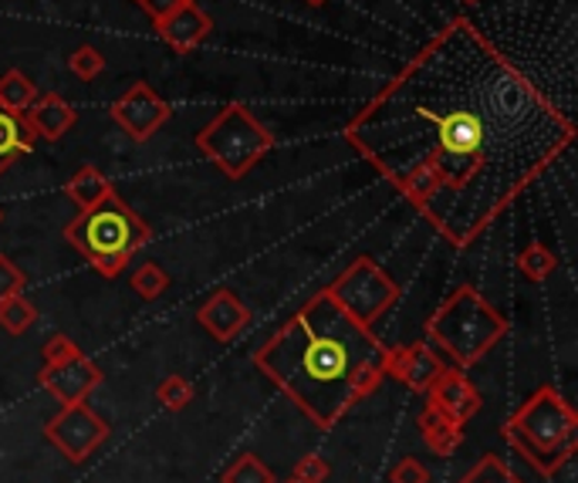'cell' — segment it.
I'll list each match as a JSON object with an SVG mask.
<instances>
[{
	"instance_id": "6da1fadb",
	"label": "cell",
	"mask_w": 578,
	"mask_h": 483,
	"mask_svg": "<svg viewBox=\"0 0 578 483\" xmlns=\"http://www.w3.org/2000/svg\"><path fill=\"white\" fill-rule=\"evenodd\" d=\"M349 145L467 248L575 142V125L467 18L447 21L346 125Z\"/></svg>"
},
{
	"instance_id": "7a4b0ae2",
	"label": "cell",
	"mask_w": 578,
	"mask_h": 483,
	"mask_svg": "<svg viewBox=\"0 0 578 483\" xmlns=\"http://www.w3.org/2000/svg\"><path fill=\"white\" fill-rule=\"evenodd\" d=\"M382 355L372 329L318 291L255 352V365L318 430H336L382 385Z\"/></svg>"
},
{
	"instance_id": "3957f363",
	"label": "cell",
	"mask_w": 578,
	"mask_h": 483,
	"mask_svg": "<svg viewBox=\"0 0 578 483\" xmlns=\"http://www.w3.org/2000/svg\"><path fill=\"white\" fill-rule=\"evenodd\" d=\"M501 433L531 470L555 476L575 453L578 416L555 385H538L505 420Z\"/></svg>"
},
{
	"instance_id": "277c9868",
	"label": "cell",
	"mask_w": 578,
	"mask_h": 483,
	"mask_svg": "<svg viewBox=\"0 0 578 483\" xmlns=\"http://www.w3.org/2000/svg\"><path fill=\"white\" fill-rule=\"evenodd\" d=\"M511 332V321L494 308L477 288L460 284L450 291L427 321V339L457 369H474L498 349Z\"/></svg>"
},
{
	"instance_id": "5b68a950",
	"label": "cell",
	"mask_w": 578,
	"mask_h": 483,
	"mask_svg": "<svg viewBox=\"0 0 578 483\" xmlns=\"http://www.w3.org/2000/svg\"><path fill=\"white\" fill-rule=\"evenodd\" d=\"M149 223L119 193L92 210H81V217L64 227V240L102 278H119L129 268V258L149 244Z\"/></svg>"
},
{
	"instance_id": "8992f818",
	"label": "cell",
	"mask_w": 578,
	"mask_h": 483,
	"mask_svg": "<svg viewBox=\"0 0 578 483\" xmlns=\"http://www.w3.org/2000/svg\"><path fill=\"white\" fill-rule=\"evenodd\" d=\"M193 142L227 180H243L275 149L271 129L261 125L255 112L240 102L217 109Z\"/></svg>"
},
{
	"instance_id": "52a82bcc",
	"label": "cell",
	"mask_w": 578,
	"mask_h": 483,
	"mask_svg": "<svg viewBox=\"0 0 578 483\" xmlns=\"http://www.w3.org/2000/svg\"><path fill=\"white\" fill-rule=\"evenodd\" d=\"M332 301L362 329H372L376 321L399 301V284L389 278V271L372 261L369 254L356 258L332 284L325 288Z\"/></svg>"
},
{
	"instance_id": "ba28073f",
	"label": "cell",
	"mask_w": 578,
	"mask_h": 483,
	"mask_svg": "<svg viewBox=\"0 0 578 483\" xmlns=\"http://www.w3.org/2000/svg\"><path fill=\"white\" fill-rule=\"evenodd\" d=\"M109 423L86 402H68L44 423V440L71 463H86L109 440Z\"/></svg>"
},
{
	"instance_id": "9c48e42d",
	"label": "cell",
	"mask_w": 578,
	"mask_h": 483,
	"mask_svg": "<svg viewBox=\"0 0 578 483\" xmlns=\"http://www.w3.org/2000/svg\"><path fill=\"white\" fill-rule=\"evenodd\" d=\"M112 122L132 139V142H149L162 125H167V119L173 115L170 102L162 99L152 85L146 82H132L109 109Z\"/></svg>"
},
{
	"instance_id": "30bf717a",
	"label": "cell",
	"mask_w": 578,
	"mask_h": 483,
	"mask_svg": "<svg viewBox=\"0 0 578 483\" xmlns=\"http://www.w3.org/2000/svg\"><path fill=\"white\" fill-rule=\"evenodd\" d=\"M102 379H106V372L86 352H78L54 365H41V372H38V382L61 402V406H68V402H86L92 395V389L102 385Z\"/></svg>"
},
{
	"instance_id": "8fae6325",
	"label": "cell",
	"mask_w": 578,
	"mask_h": 483,
	"mask_svg": "<svg viewBox=\"0 0 578 483\" xmlns=\"http://www.w3.org/2000/svg\"><path fill=\"white\" fill-rule=\"evenodd\" d=\"M444 372V355L434 352L430 342H412V345H399V349H386L382 355V375L396 379L399 385L427 395V389L434 385V379Z\"/></svg>"
},
{
	"instance_id": "7c38bea8",
	"label": "cell",
	"mask_w": 578,
	"mask_h": 483,
	"mask_svg": "<svg viewBox=\"0 0 578 483\" xmlns=\"http://www.w3.org/2000/svg\"><path fill=\"white\" fill-rule=\"evenodd\" d=\"M427 402L430 406H437L440 413H447L450 420H457V423H470L477 413H480V406H484V399H480V392H477V385L467 379V372L464 369H457V365H444V372L434 379V385L427 389Z\"/></svg>"
},
{
	"instance_id": "4fadbf2b",
	"label": "cell",
	"mask_w": 578,
	"mask_h": 483,
	"mask_svg": "<svg viewBox=\"0 0 578 483\" xmlns=\"http://www.w3.org/2000/svg\"><path fill=\"white\" fill-rule=\"evenodd\" d=\"M197 325L203 332H210L217 342H233L237 335L247 332V325H251V311H247V304L233 294V291H217L210 294L200 311H197Z\"/></svg>"
},
{
	"instance_id": "5bb4252c",
	"label": "cell",
	"mask_w": 578,
	"mask_h": 483,
	"mask_svg": "<svg viewBox=\"0 0 578 483\" xmlns=\"http://www.w3.org/2000/svg\"><path fill=\"white\" fill-rule=\"evenodd\" d=\"M78 122V112L71 109L68 99L48 92V95H38L31 102V109L21 115V125L34 135V139H44V142H58L61 135L71 132V125Z\"/></svg>"
},
{
	"instance_id": "9a60e30c",
	"label": "cell",
	"mask_w": 578,
	"mask_h": 483,
	"mask_svg": "<svg viewBox=\"0 0 578 483\" xmlns=\"http://www.w3.org/2000/svg\"><path fill=\"white\" fill-rule=\"evenodd\" d=\"M156 31H159V38L167 41L177 54H187V51L200 48L210 38L213 18L207 11H200L193 0H190V4H183L177 14H170L167 21H159Z\"/></svg>"
},
{
	"instance_id": "2e32d148",
	"label": "cell",
	"mask_w": 578,
	"mask_h": 483,
	"mask_svg": "<svg viewBox=\"0 0 578 483\" xmlns=\"http://www.w3.org/2000/svg\"><path fill=\"white\" fill-rule=\"evenodd\" d=\"M420 433L427 440V446L437 453V456H454L464 443V423L450 420L447 413H440L437 406H430L420 413Z\"/></svg>"
},
{
	"instance_id": "e0dca14e",
	"label": "cell",
	"mask_w": 578,
	"mask_h": 483,
	"mask_svg": "<svg viewBox=\"0 0 578 483\" xmlns=\"http://www.w3.org/2000/svg\"><path fill=\"white\" fill-rule=\"evenodd\" d=\"M64 193L74 200L78 210H92V207L106 203L109 197H116V187H112V180H109L102 170H96V167H81V170L68 180Z\"/></svg>"
},
{
	"instance_id": "ac0fdd59",
	"label": "cell",
	"mask_w": 578,
	"mask_h": 483,
	"mask_svg": "<svg viewBox=\"0 0 578 483\" xmlns=\"http://www.w3.org/2000/svg\"><path fill=\"white\" fill-rule=\"evenodd\" d=\"M34 99H38V85L31 82L24 71L11 68V71L0 74V112L21 119L31 109Z\"/></svg>"
},
{
	"instance_id": "d6986e66",
	"label": "cell",
	"mask_w": 578,
	"mask_h": 483,
	"mask_svg": "<svg viewBox=\"0 0 578 483\" xmlns=\"http://www.w3.org/2000/svg\"><path fill=\"white\" fill-rule=\"evenodd\" d=\"M34 135L21 125V119L0 112V173H8L18 159H24L34 149Z\"/></svg>"
},
{
	"instance_id": "ffe728a7",
	"label": "cell",
	"mask_w": 578,
	"mask_h": 483,
	"mask_svg": "<svg viewBox=\"0 0 578 483\" xmlns=\"http://www.w3.org/2000/svg\"><path fill=\"white\" fill-rule=\"evenodd\" d=\"M38 321V308L28 301V298H8V301H0V329H4L11 339H21L31 332V325Z\"/></svg>"
},
{
	"instance_id": "44dd1931",
	"label": "cell",
	"mask_w": 578,
	"mask_h": 483,
	"mask_svg": "<svg viewBox=\"0 0 578 483\" xmlns=\"http://www.w3.org/2000/svg\"><path fill=\"white\" fill-rule=\"evenodd\" d=\"M223 483H275L271 466L258 453H240L220 476Z\"/></svg>"
},
{
	"instance_id": "7402d4cb",
	"label": "cell",
	"mask_w": 578,
	"mask_h": 483,
	"mask_svg": "<svg viewBox=\"0 0 578 483\" xmlns=\"http://www.w3.org/2000/svg\"><path fill=\"white\" fill-rule=\"evenodd\" d=\"M156 399H159V406L167 413H183L193 402V385L183 375H167L156 385Z\"/></svg>"
},
{
	"instance_id": "603a6c76",
	"label": "cell",
	"mask_w": 578,
	"mask_h": 483,
	"mask_svg": "<svg viewBox=\"0 0 578 483\" xmlns=\"http://www.w3.org/2000/svg\"><path fill=\"white\" fill-rule=\"evenodd\" d=\"M457 483H521V480L515 476V470H511L501 456L487 453V456H480V463H477L474 470H467Z\"/></svg>"
},
{
	"instance_id": "cb8c5ba5",
	"label": "cell",
	"mask_w": 578,
	"mask_h": 483,
	"mask_svg": "<svg viewBox=\"0 0 578 483\" xmlns=\"http://www.w3.org/2000/svg\"><path fill=\"white\" fill-rule=\"evenodd\" d=\"M129 284H132V291L139 294V298H146V301H156L162 291L170 288V274L162 271L156 261H146V264H139L136 271H132V278H129Z\"/></svg>"
},
{
	"instance_id": "d4e9b609",
	"label": "cell",
	"mask_w": 578,
	"mask_h": 483,
	"mask_svg": "<svg viewBox=\"0 0 578 483\" xmlns=\"http://www.w3.org/2000/svg\"><path fill=\"white\" fill-rule=\"evenodd\" d=\"M555 268H558V261H555V254H551L545 244H531V248H525L521 258H518V271H521L528 281H548V278L555 274Z\"/></svg>"
},
{
	"instance_id": "484cf974",
	"label": "cell",
	"mask_w": 578,
	"mask_h": 483,
	"mask_svg": "<svg viewBox=\"0 0 578 483\" xmlns=\"http://www.w3.org/2000/svg\"><path fill=\"white\" fill-rule=\"evenodd\" d=\"M68 68L74 78H81V82H96V78L106 71V54L92 44H81L68 54Z\"/></svg>"
},
{
	"instance_id": "4316f807",
	"label": "cell",
	"mask_w": 578,
	"mask_h": 483,
	"mask_svg": "<svg viewBox=\"0 0 578 483\" xmlns=\"http://www.w3.org/2000/svg\"><path fill=\"white\" fill-rule=\"evenodd\" d=\"M24 288H28V274L8 254H0V301L24 294Z\"/></svg>"
},
{
	"instance_id": "83f0119b",
	"label": "cell",
	"mask_w": 578,
	"mask_h": 483,
	"mask_svg": "<svg viewBox=\"0 0 578 483\" xmlns=\"http://www.w3.org/2000/svg\"><path fill=\"white\" fill-rule=\"evenodd\" d=\"M430 470L417 460V456H402L392 473H389V483H430Z\"/></svg>"
},
{
	"instance_id": "f1b7e54d",
	"label": "cell",
	"mask_w": 578,
	"mask_h": 483,
	"mask_svg": "<svg viewBox=\"0 0 578 483\" xmlns=\"http://www.w3.org/2000/svg\"><path fill=\"white\" fill-rule=\"evenodd\" d=\"M291 480H298V483H325V480H328V463H325L321 456L308 453V456H301V460L295 463Z\"/></svg>"
},
{
	"instance_id": "f546056e",
	"label": "cell",
	"mask_w": 578,
	"mask_h": 483,
	"mask_svg": "<svg viewBox=\"0 0 578 483\" xmlns=\"http://www.w3.org/2000/svg\"><path fill=\"white\" fill-rule=\"evenodd\" d=\"M81 349L68 339V335H51L48 342H44V349H41V365H54V362H64V359H71V355H78Z\"/></svg>"
},
{
	"instance_id": "4dcf8cb0",
	"label": "cell",
	"mask_w": 578,
	"mask_h": 483,
	"mask_svg": "<svg viewBox=\"0 0 578 483\" xmlns=\"http://www.w3.org/2000/svg\"><path fill=\"white\" fill-rule=\"evenodd\" d=\"M136 4L152 18V24H159V21H167L170 14H177L183 4H190V0H136Z\"/></svg>"
},
{
	"instance_id": "1f68e13d",
	"label": "cell",
	"mask_w": 578,
	"mask_h": 483,
	"mask_svg": "<svg viewBox=\"0 0 578 483\" xmlns=\"http://www.w3.org/2000/svg\"><path fill=\"white\" fill-rule=\"evenodd\" d=\"M305 4H311V8H321V4H328V0H305Z\"/></svg>"
},
{
	"instance_id": "d6a6232c",
	"label": "cell",
	"mask_w": 578,
	"mask_h": 483,
	"mask_svg": "<svg viewBox=\"0 0 578 483\" xmlns=\"http://www.w3.org/2000/svg\"><path fill=\"white\" fill-rule=\"evenodd\" d=\"M464 4H470V8H474V4H480V0H464Z\"/></svg>"
},
{
	"instance_id": "836d02e7",
	"label": "cell",
	"mask_w": 578,
	"mask_h": 483,
	"mask_svg": "<svg viewBox=\"0 0 578 483\" xmlns=\"http://www.w3.org/2000/svg\"><path fill=\"white\" fill-rule=\"evenodd\" d=\"M0 223H4V207H0Z\"/></svg>"
},
{
	"instance_id": "e575fe53",
	"label": "cell",
	"mask_w": 578,
	"mask_h": 483,
	"mask_svg": "<svg viewBox=\"0 0 578 483\" xmlns=\"http://www.w3.org/2000/svg\"><path fill=\"white\" fill-rule=\"evenodd\" d=\"M285 483H298V480H285Z\"/></svg>"
}]
</instances>
